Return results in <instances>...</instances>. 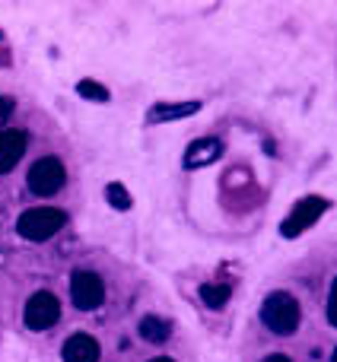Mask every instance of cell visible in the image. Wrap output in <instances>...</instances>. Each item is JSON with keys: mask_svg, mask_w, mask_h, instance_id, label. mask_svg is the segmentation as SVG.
I'll list each match as a JSON object with an SVG mask.
<instances>
[{"mask_svg": "<svg viewBox=\"0 0 337 362\" xmlns=\"http://www.w3.org/2000/svg\"><path fill=\"white\" fill-rule=\"evenodd\" d=\"M200 112V102H175V105H153L147 121L150 124H163V121H181L188 115H198Z\"/></svg>", "mask_w": 337, "mask_h": 362, "instance_id": "obj_10", "label": "cell"}, {"mask_svg": "<svg viewBox=\"0 0 337 362\" xmlns=\"http://www.w3.org/2000/svg\"><path fill=\"white\" fill-rule=\"evenodd\" d=\"M70 299L83 312L99 308L105 302V283H102V276H96L93 270H76L74 280H70Z\"/></svg>", "mask_w": 337, "mask_h": 362, "instance_id": "obj_4", "label": "cell"}, {"mask_svg": "<svg viewBox=\"0 0 337 362\" xmlns=\"http://www.w3.org/2000/svg\"><path fill=\"white\" fill-rule=\"evenodd\" d=\"M76 93L83 95V99H96V102H108V89L102 86V83L96 80H80L76 83Z\"/></svg>", "mask_w": 337, "mask_h": 362, "instance_id": "obj_13", "label": "cell"}, {"mask_svg": "<svg viewBox=\"0 0 337 362\" xmlns=\"http://www.w3.org/2000/svg\"><path fill=\"white\" fill-rule=\"evenodd\" d=\"M168 334H172V325H168L166 318H156V315H150V318L140 321V337H144L147 344H166Z\"/></svg>", "mask_w": 337, "mask_h": 362, "instance_id": "obj_11", "label": "cell"}, {"mask_svg": "<svg viewBox=\"0 0 337 362\" xmlns=\"http://www.w3.org/2000/svg\"><path fill=\"white\" fill-rule=\"evenodd\" d=\"M64 178H67V172H64L61 159L45 156V159H38V163L29 169V191L38 194V197H48V194L61 191Z\"/></svg>", "mask_w": 337, "mask_h": 362, "instance_id": "obj_3", "label": "cell"}, {"mask_svg": "<svg viewBox=\"0 0 337 362\" xmlns=\"http://www.w3.org/2000/svg\"><path fill=\"white\" fill-rule=\"evenodd\" d=\"M264 362H293V359H287V356H268Z\"/></svg>", "mask_w": 337, "mask_h": 362, "instance_id": "obj_17", "label": "cell"}, {"mask_svg": "<svg viewBox=\"0 0 337 362\" xmlns=\"http://www.w3.org/2000/svg\"><path fill=\"white\" fill-rule=\"evenodd\" d=\"M328 321L337 325V318H334V289H331V296H328Z\"/></svg>", "mask_w": 337, "mask_h": 362, "instance_id": "obj_16", "label": "cell"}, {"mask_svg": "<svg viewBox=\"0 0 337 362\" xmlns=\"http://www.w3.org/2000/svg\"><path fill=\"white\" fill-rule=\"evenodd\" d=\"M64 223H67L64 210H55V206H32V210H25L23 216H19L16 232L23 238H29V242H45V238L57 235V232L64 229Z\"/></svg>", "mask_w": 337, "mask_h": 362, "instance_id": "obj_2", "label": "cell"}, {"mask_svg": "<svg viewBox=\"0 0 337 362\" xmlns=\"http://www.w3.org/2000/svg\"><path fill=\"white\" fill-rule=\"evenodd\" d=\"M299 302L293 299L290 293H270L268 299H264L261 305V321L268 331L280 334V337H287V334H293L296 327H299Z\"/></svg>", "mask_w": 337, "mask_h": 362, "instance_id": "obj_1", "label": "cell"}, {"mask_svg": "<svg viewBox=\"0 0 337 362\" xmlns=\"http://www.w3.org/2000/svg\"><path fill=\"white\" fill-rule=\"evenodd\" d=\"M200 299H204L207 308H223L226 302H229V286H219V283H207V286H200Z\"/></svg>", "mask_w": 337, "mask_h": 362, "instance_id": "obj_12", "label": "cell"}, {"mask_svg": "<svg viewBox=\"0 0 337 362\" xmlns=\"http://www.w3.org/2000/svg\"><path fill=\"white\" fill-rule=\"evenodd\" d=\"M13 108H16V102H13V99H0V124H4V121L13 115Z\"/></svg>", "mask_w": 337, "mask_h": 362, "instance_id": "obj_15", "label": "cell"}, {"mask_svg": "<svg viewBox=\"0 0 337 362\" xmlns=\"http://www.w3.org/2000/svg\"><path fill=\"white\" fill-rule=\"evenodd\" d=\"M57 318H61V305L51 293H35L25 302V325L32 331H48L57 325Z\"/></svg>", "mask_w": 337, "mask_h": 362, "instance_id": "obj_6", "label": "cell"}, {"mask_svg": "<svg viewBox=\"0 0 337 362\" xmlns=\"http://www.w3.org/2000/svg\"><path fill=\"white\" fill-rule=\"evenodd\" d=\"M25 144H29L25 131H0V175H6L19 163V156L25 153Z\"/></svg>", "mask_w": 337, "mask_h": 362, "instance_id": "obj_8", "label": "cell"}, {"mask_svg": "<svg viewBox=\"0 0 337 362\" xmlns=\"http://www.w3.org/2000/svg\"><path fill=\"white\" fill-rule=\"evenodd\" d=\"M99 353L102 350H99V344H96V337H89V334H74V337H67L61 356H64V362H96Z\"/></svg>", "mask_w": 337, "mask_h": 362, "instance_id": "obj_9", "label": "cell"}, {"mask_svg": "<svg viewBox=\"0 0 337 362\" xmlns=\"http://www.w3.org/2000/svg\"><path fill=\"white\" fill-rule=\"evenodd\" d=\"M105 197H108V204H112L115 210H127V206H131V194H127V187L118 185V181L105 187Z\"/></svg>", "mask_w": 337, "mask_h": 362, "instance_id": "obj_14", "label": "cell"}, {"mask_svg": "<svg viewBox=\"0 0 337 362\" xmlns=\"http://www.w3.org/2000/svg\"><path fill=\"white\" fill-rule=\"evenodd\" d=\"M219 156H223V140H217V137L194 140L185 150V169H204V165L217 163Z\"/></svg>", "mask_w": 337, "mask_h": 362, "instance_id": "obj_7", "label": "cell"}, {"mask_svg": "<svg viewBox=\"0 0 337 362\" xmlns=\"http://www.w3.org/2000/svg\"><path fill=\"white\" fill-rule=\"evenodd\" d=\"M325 210H328V200L325 197H306V200H299V204L290 210V216L283 219L280 232L287 238H296L299 232H306L309 226L319 223V216H325Z\"/></svg>", "mask_w": 337, "mask_h": 362, "instance_id": "obj_5", "label": "cell"}, {"mask_svg": "<svg viewBox=\"0 0 337 362\" xmlns=\"http://www.w3.org/2000/svg\"><path fill=\"white\" fill-rule=\"evenodd\" d=\"M150 362H172V359H166V356H156V359H150Z\"/></svg>", "mask_w": 337, "mask_h": 362, "instance_id": "obj_18", "label": "cell"}]
</instances>
